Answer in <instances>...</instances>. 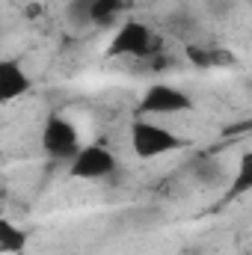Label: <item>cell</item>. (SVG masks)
Instances as JSON below:
<instances>
[{
    "mask_svg": "<svg viewBox=\"0 0 252 255\" xmlns=\"http://www.w3.org/2000/svg\"><path fill=\"white\" fill-rule=\"evenodd\" d=\"M184 145H187V139H181L178 133H172L169 128L157 125V122L136 119V122L130 125V148H133V154L142 157V160H151V157L178 151V148H184Z\"/></svg>",
    "mask_w": 252,
    "mask_h": 255,
    "instance_id": "6da1fadb",
    "label": "cell"
},
{
    "mask_svg": "<svg viewBox=\"0 0 252 255\" xmlns=\"http://www.w3.org/2000/svg\"><path fill=\"white\" fill-rule=\"evenodd\" d=\"M160 48V39L154 36V30L142 21H125L110 45H107V54L110 57H151L154 51Z\"/></svg>",
    "mask_w": 252,
    "mask_h": 255,
    "instance_id": "7a4b0ae2",
    "label": "cell"
},
{
    "mask_svg": "<svg viewBox=\"0 0 252 255\" xmlns=\"http://www.w3.org/2000/svg\"><path fill=\"white\" fill-rule=\"evenodd\" d=\"M42 148L48 157L54 160H74L80 154V136H77V128L71 125L63 116H48V122L42 128Z\"/></svg>",
    "mask_w": 252,
    "mask_h": 255,
    "instance_id": "3957f363",
    "label": "cell"
},
{
    "mask_svg": "<svg viewBox=\"0 0 252 255\" xmlns=\"http://www.w3.org/2000/svg\"><path fill=\"white\" fill-rule=\"evenodd\" d=\"M187 110H193V98L169 83H151L139 98V113H148V116H175Z\"/></svg>",
    "mask_w": 252,
    "mask_h": 255,
    "instance_id": "277c9868",
    "label": "cell"
},
{
    "mask_svg": "<svg viewBox=\"0 0 252 255\" xmlns=\"http://www.w3.org/2000/svg\"><path fill=\"white\" fill-rule=\"evenodd\" d=\"M116 169V157L104 148V145H83L80 154L71 160V175L80 181H95L104 178Z\"/></svg>",
    "mask_w": 252,
    "mask_h": 255,
    "instance_id": "5b68a950",
    "label": "cell"
},
{
    "mask_svg": "<svg viewBox=\"0 0 252 255\" xmlns=\"http://www.w3.org/2000/svg\"><path fill=\"white\" fill-rule=\"evenodd\" d=\"M30 89V77L18 60L0 63V101H15Z\"/></svg>",
    "mask_w": 252,
    "mask_h": 255,
    "instance_id": "8992f818",
    "label": "cell"
},
{
    "mask_svg": "<svg viewBox=\"0 0 252 255\" xmlns=\"http://www.w3.org/2000/svg\"><path fill=\"white\" fill-rule=\"evenodd\" d=\"M27 247V232L18 229L12 220H0V250L6 255H15V253H24Z\"/></svg>",
    "mask_w": 252,
    "mask_h": 255,
    "instance_id": "52a82bcc",
    "label": "cell"
},
{
    "mask_svg": "<svg viewBox=\"0 0 252 255\" xmlns=\"http://www.w3.org/2000/svg\"><path fill=\"white\" fill-rule=\"evenodd\" d=\"M187 60L199 68H214V65H232V54L229 51H205L199 45H187Z\"/></svg>",
    "mask_w": 252,
    "mask_h": 255,
    "instance_id": "ba28073f",
    "label": "cell"
},
{
    "mask_svg": "<svg viewBox=\"0 0 252 255\" xmlns=\"http://www.w3.org/2000/svg\"><path fill=\"white\" fill-rule=\"evenodd\" d=\"M252 190V151L241 154V163H238V175L232 178V187L226 190V199H238L244 193Z\"/></svg>",
    "mask_w": 252,
    "mask_h": 255,
    "instance_id": "9c48e42d",
    "label": "cell"
},
{
    "mask_svg": "<svg viewBox=\"0 0 252 255\" xmlns=\"http://www.w3.org/2000/svg\"><path fill=\"white\" fill-rule=\"evenodd\" d=\"M122 6H125V0H95L92 3V24H98V27L113 24V18L122 12Z\"/></svg>",
    "mask_w": 252,
    "mask_h": 255,
    "instance_id": "30bf717a",
    "label": "cell"
},
{
    "mask_svg": "<svg viewBox=\"0 0 252 255\" xmlns=\"http://www.w3.org/2000/svg\"><path fill=\"white\" fill-rule=\"evenodd\" d=\"M92 3L95 0H71L68 3V21L83 27V24H92Z\"/></svg>",
    "mask_w": 252,
    "mask_h": 255,
    "instance_id": "8fae6325",
    "label": "cell"
},
{
    "mask_svg": "<svg viewBox=\"0 0 252 255\" xmlns=\"http://www.w3.org/2000/svg\"><path fill=\"white\" fill-rule=\"evenodd\" d=\"M196 175H199L202 181H211V178H217V175H220V166H217L214 160H205V163L196 169Z\"/></svg>",
    "mask_w": 252,
    "mask_h": 255,
    "instance_id": "7c38bea8",
    "label": "cell"
},
{
    "mask_svg": "<svg viewBox=\"0 0 252 255\" xmlns=\"http://www.w3.org/2000/svg\"><path fill=\"white\" fill-rule=\"evenodd\" d=\"M24 15H27V18H39V15H42V6H39V3H27V6H24Z\"/></svg>",
    "mask_w": 252,
    "mask_h": 255,
    "instance_id": "4fadbf2b",
    "label": "cell"
},
{
    "mask_svg": "<svg viewBox=\"0 0 252 255\" xmlns=\"http://www.w3.org/2000/svg\"><path fill=\"white\" fill-rule=\"evenodd\" d=\"M232 130H252V119H247V122H241V125H235Z\"/></svg>",
    "mask_w": 252,
    "mask_h": 255,
    "instance_id": "5bb4252c",
    "label": "cell"
}]
</instances>
